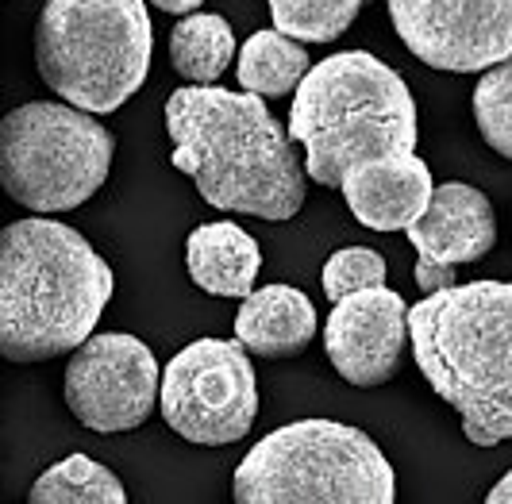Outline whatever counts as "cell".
Listing matches in <instances>:
<instances>
[{"mask_svg":"<svg viewBox=\"0 0 512 504\" xmlns=\"http://www.w3.org/2000/svg\"><path fill=\"white\" fill-rule=\"evenodd\" d=\"M166 131L174 170L193 177L212 208L258 220H293L301 212L308 170L266 97L189 85L166 101Z\"/></svg>","mask_w":512,"mask_h":504,"instance_id":"cell-1","label":"cell"},{"mask_svg":"<svg viewBox=\"0 0 512 504\" xmlns=\"http://www.w3.org/2000/svg\"><path fill=\"white\" fill-rule=\"evenodd\" d=\"M112 266L70 224L27 216L0 235V354L47 362L77 351L112 301Z\"/></svg>","mask_w":512,"mask_h":504,"instance_id":"cell-2","label":"cell"},{"mask_svg":"<svg viewBox=\"0 0 512 504\" xmlns=\"http://www.w3.org/2000/svg\"><path fill=\"white\" fill-rule=\"evenodd\" d=\"M412 358L474 447L512 439V281H470L409 304Z\"/></svg>","mask_w":512,"mask_h":504,"instance_id":"cell-3","label":"cell"},{"mask_svg":"<svg viewBox=\"0 0 512 504\" xmlns=\"http://www.w3.org/2000/svg\"><path fill=\"white\" fill-rule=\"evenodd\" d=\"M289 135L305 147L316 185L343 189L355 166L416 147V101L405 77L366 51H339L316 62L297 85Z\"/></svg>","mask_w":512,"mask_h":504,"instance_id":"cell-4","label":"cell"},{"mask_svg":"<svg viewBox=\"0 0 512 504\" xmlns=\"http://www.w3.org/2000/svg\"><path fill=\"white\" fill-rule=\"evenodd\" d=\"M147 0H47L35 24V66L66 104L108 116L151 74Z\"/></svg>","mask_w":512,"mask_h":504,"instance_id":"cell-5","label":"cell"},{"mask_svg":"<svg viewBox=\"0 0 512 504\" xmlns=\"http://www.w3.org/2000/svg\"><path fill=\"white\" fill-rule=\"evenodd\" d=\"M239 504H393L397 474L378 443L335 420H297L258 439L235 470Z\"/></svg>","mask_w":512,"mask_h":504,"instance_id":"cell-6","label":"cell"},{"mask_svg":"<svg viewBox=\"0 0 512 504\" xmlns=\"http://www.w3.org/2000/svg\"><path fill=\"white\" fill-rule=\"evenodd\" d=\"M116 139L93 112L31 101L0 124V181L27 212H70L108 177Z\"/></svg>","mask_w":512,"mask_h":504,"instance_id":"cell-7","label":"cell"},{"mask_svg":"<svg viewBox=\"0 0 512 504\" xmlns=\"http://www.w3.org/2000/svg\"><path fill=\"white\" fill-rule=\"evenodd\" d=\"M162 420L185 443L228 447L243 439L258 416L255 366L235 339H197L162 370Z\"/></svg>","mask_w":512,"mask_h":504,"instance_id":"cell-8","label":"cell"},{"mask_svg":"<svg viewBox=\"0 0 512 504\" xmlns=\"http://www.w3.org/2000/svg\"><path fill=\"white\" fill-rule=\"evenodd\" d=\"M62 393L89 431H135L162 397V366L151 347L128 331L89 335L66 366Z\"/></svg>","mask_w":512,"mask_h":504,"instance_id":"cell-9","label":"cell"},{"mask_svg":"<svg viewBox=\"0 0 512 504\" xmlns=\"http://www.w3.org/2000/svg\"><path fill=\"white\" fill-rule=\"evenodd\" d=\"M389 20L432 70L486 74L512 58V0H389Z\"/></svg>","mask_w":512,"mask_h":504,"instance_id":"cell-10","label":"cell"},{"mask_svg":"<svg viewBox=\"0 0 512 504\" xmlns=\"http://www.w3.org/2000/svg\"><path fill=\"white\" fill-rule=\"evenodd\" d=\"M409 343V304L385 285H370L335 301L324 328V351L335 374L359 389H374L393 378Z\"/></svg>","mask_w":512,"mask_h":504,"instance_id":"cell-11","label":"cell"},{"mask_svg":"<svg viewBox=\"0 0 512 504\" xmlns=\"http://www.w3.org/2000/svg\"><path fill=\"white\" fill-rule=\"evenodd\" d=\"M436 181L416 154H382L343 177V197L370 231H409L432 204Z\"/></svg>","mask_w":512,"mask_h":504,"instance_id":"cell-12","label":"cell"},{"mask_svg":"<svg viewBox=\"0 0 512 504\" xmlns=\"http://www.w3.org/2000/svg\"><path fill=\"white\" fill-rule=\"evenodd\" d=\"M405 235L420 258L443 266H466L497 247V216L486 193L462 181H447L436 185L428 212Z\"/></svg>","mask_w":512,"mask_h":504,"instance_id":"cell-13","label":"cell"},{"mask_svg":"<svg viewBox=\"0 0 512 504\" xmlns=\"http://www.w3.org/2000/svg\"><path fill=\"white\" fill-rule=\"evenodd\" d=\"M235 339L258 358H293L316 339V308L293 285H266L243 297Z\"/></svg>","mask_w":512,"mask_h":504,"instance_id":"cell-14","label":"cell"},{"mask_svg":"<svg viewBox=\"0 0 512 504\" xmlns=\"http://www.w3.org/2000/svg\"><path fill=\"white\" fill-rule=\"evenodd\" d=\"M258 266H262V251H258L255 235H247L231 220L193 227L185 243V270L193 285L212 297H235V301L251 297Z\"/></svg>","mask_w":512,"mask_h":504,"instance_id":"cell-15","label":"cell"},{"mask_svg":"<svg viewBox=\"0 0 512 504\" xmlns=\"http://www.w3.org/2000/svg\"><path fill=\"white\" fill-rule=\"evenodd\" d=\"M312 70L308 66V54L297 39L282 35L278 27L270 31H255L243 51H239V85L247 93H258V97H285V93H297V85L305 81V74Z\"/></svg>","mask_w":512,"mask_h":504,"instance_id":"cell-16","label":"cell"},{"mask_svg":"<svg viewBox=\"0 0 512 504\" xmlns=\"http://www.w3.org/2000/svg\"><path fill=\"white\" fill-rule=\"evenodd\" d=\"M235 58L231 24L216 12H189L170 35V62L185 81L212 85Z\"/></svg>","mask_w":512,"mask_h":504,"instance_id":"cell-17","label":"cell"},{"mask_svg":"<svg viewBox=\"0 0 512 504\" xmlns=\"http://www.w3.org/2000/svg\"><path fill=\"white\" fill-rule=\"evenodd\" d=\"M31 504H124V481L89 454H70L31 485Z\"/></svg>","mask_w":512,"mask_h":504,"instance_id":"cell-18","label":"cell"},{"mask_svg":"<svg viewBox=\"0 0 512 504\" xmlns=\"http://www.w3.org/2000/svg\"><path fill=\"white\" fill-rule=\"evenodd\" d=\"M370 0H270L274 27L297 43H332Z\"/></svg>","mask_w":512,"mask_h":504,"instance_id":"cell-19","label":"cell"},{"mask_svg":"<svg viewBox=\"0 0 512 504\" xmlns=\"http://www.w3.org/2000/svg\"><path fill=\"white\" fill-rule=\"evenodd\" d=\"M474 124L489 147L512 162V58L482 74L474 89Z\"/></svg>","mask_w":512,"mask_h":504,"instance_id":"cell-20","label":"cell"},{"mask_svg":"<svg viewBox=\"0 0 512 504\" xmlns=\"http://www.w3.org/2000/svg\"><path fill=\"white\" fill-rule=\"evenodd\" d=\"M324 293L328 301H343L347 293H359L370 285H385V258L370 247H343L324 262Z\"/></svg>","mask_w":512,"mask_h":504,"instance_id":"cell-21","label":"cell"},{"mask_svg":"<svg viewBox=\"0 0 512 504\" xmlns=\"http://www.w3.org/2000/svg\"><path fill=\"white\" fill-rule=\"evenodd\" d=\"M455 266H443V262H428V258H420L416 262V285H420V293L428 297V293H443V289H451L455 285Z\"/></svg>","mask_w":512,"mask_h":504,"instance_id":"cell-22","label":"cell"},{"mask_svg":"<svg viewBox=\"0 0 512 504\" xmlns=\"http://www.w3.org/2000/svg\"><path fill=\"white\" fill-rule=\"evenodd\" d=\"M154 8H162V12H170V16H189V12H197L205 0H151Z\"/></svg>","mask_w":512,"mask_h":504,"instance_id":"cell-23","label":"cell"},{"mask_svg":"<svg viewBox=\"0 0 512 504\" xmlns=\"http://www.w3.org/2000/svg\"><path fill=\"white\" fill-rule=\"evenodd\" d=\"M486 501H489V504H512V470H509V474H505L501 481H497L493 489H489Z\"/></svg>","mask_w":512,"mask_h":504,"instance_id":"cell-24","label":"cell"}]
</instances>
